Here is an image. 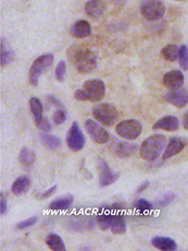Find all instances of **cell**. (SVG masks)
I'll return each instance as SVG.
<instances>
[{
    "label": "cell",
    "mask_w": 188,
    "mask_h": 251,
    "mask_svg": "<svg viewBox=\"0 0 188 251\" xmlns=\"http://www.w3.org/2000/svg\"><path fill=\"white\" fill-rule=\"evenodd\" d=\"M178 64L183 70H188V47L182 45L178 50Z\"/></svg>",
    "instance_id": "cell-29"
},
{
    "label": "cell",
    "mask_w": 188,
    "mask_h": 251,
    "mask_svg": "<svg viewBox=\"0 0 188 251\" xmlns=\"http://www.w3.org/2000/svg\"><path fill=\"white\" fill-rule=\"evenodd\" d=\"M185 147H186V142L184 139H182L181 137L171 138L170 141L167 143V146L166 147L165 152L162 154L163 161H167L168 158L177 155L178 153H181L183 150H184Z\"/></svg>",
    "instance_id": "cell-12"
},
{
    "label": "cell",
    "mask_w": 188,
    "mask_h": 251,
    "mask_svg": "<svg viewBox=\"0 0 188 251\" xmlns=\"http://www.w3.org/2000/svg\"><path fill=\"white\" fill-rule=\"evenodd\" d=\"M19 161L23 167H31L35 162V154L28 148H23L19 154Z\"/></svg>",
    "instance_id": "cell-25"
},
{
    "label": "cell",
    "mask_w": 188,
    "mask_h": 251,
    "mask_svg": "<svg viewBox=\"0 0 188 251\" xmlns=\"http://www.w3.org/2000/svg\"><path fill=\"white\" fill-rule=\"evenodd\" d=\"M110 230L114 235H123L126 231V222L121 213H114L112 222L110 225Z\"/></svg>",
    "instance_id": "cell-20"
},
{
    "label": "cell",
    "mask_w": 188,
    "mask_h": 251,
    "mask_svg": "<svg viewBox=\"0 0 188 251\" xmlns=\"http://www.w3.org/2000/svg\"><path fill=\"white\" fill-rule=\"evenodd\" d=\"M69 56L76 70L82 75H88L97 67V56L87 47L75 46L71 48Z\"/></svg>",
    "instance_id": "cell-1"
},
{
    "label": "cell",
    "mask_w": 188,
    "mask_h": 251,
    "mask_svg": "<svg viewBox=\"0 0 188 251\" xmlns=\"http://www.w3.org/2000/svg\"><path fill=\"white\" fill-rule=\"evenodd\" d=\"M66 146L71 151L79 152L85 146V137L78 123L71 125L69 132L66 134Z\"/></svg>",
    "instance_id": "cell-8"
},
{
    "label": "cell",
    "mask_w": 188,
    "mask_h": 251,
    "mask_svg": "<svg viewBox=\"0 0 188 251\" xmlns=\"http://www.w3.org/2000/svg\"><path fill=\"white\" fill-rule=\"evenodd\" d=\"M135 207H136V210L139 213L145 214L148 213V212L152 209V204L146 199H139L136 203H135Z\"/></svg>",
    "instance_id": "cell-31"
},
{
    "label": "cell",
    "mask_w": 188,
    "mask_h": 251,
    "mask_svg": "<svg viewBox=\"0 0 188 251\" xmlns=\"http://www.w3.org/2000/svg\"><path fill=\"white\" fill-rule=\"evenodd\" d=\"M85 129L96 143L104 144L109 141V132L101 127V124L98 122H95L93 119H87L85 122Z\"/></svg>",
    "instance_id": "cell-9"
},
{
    "label": "cell",
    "mask_w": 188,
    "mask_h": 251,
    "mask_svg": "<svg viewBox=\"0 0 188 251\" xmlns=\"http://www.w3.org/2000/svg\"><path fill=\"white\" fill-rule=\"evenodd\" d=\"M143 131L142 124L136 119H126L123 122L119 123L117 128H115V132H117L120 138L127 141H132V140L137 139Z\"/></svg>",
    "instance_id": "cell-6"
},
{
    "label": "cell",
    "mask_w": 188,
    "mask_h": 251,
    "mask_svg": "<svg viewBox=\"0 0 188 251\" xmlns=\"http://www.w3.org/2000/svg\"><path fill=\"white\" fill-rule=\"evenodd\" d=\"M66 110L64 108H57L56 112L52 115V122H54L55 125L60 126L63 124L66 120Z\"/></svg>",
    "instance_id": "cell-30"
},
{
    "label": "cell",
    "mask_w": 188,
    "mask_h": 251,
    "mask_svg": "<svg viewBox=\"0 0 188 251\" xmlns=\"http://www.w3.org/2000/svg\"><path fill=\"white\" fill-rule=\"evenodd\" d=\"M178 50H180V48H178L176 45L170 44L162 48L161 55L166 60L173 62L178 59Z\"/></svg>",
    "instance_id": "cell-26"
},
{
    "label": "cell",
    "mask_w": 188,
    "mask_h": 251,
    "mask_svg": "<svg viewBox=\"0 0 188 251\" xmlns=\"http://www.w3.org/2000/svg\"><path fill=\"white\" fill-rule=\"evenodd\" d=\"M37 221H38L37 216H32V217H30V219L24 220V221L20 222V223H18L17 228L18 229H26L28 227H31V226H33L34 224H36Z\"/></svg>",
    "instance_id": "cell-34"
},
{
    "label": "cell",
    "mask_w": 188,
    "mask_h": 251,
    "mask_svg": "<svg viewBox=\"0 0 188 251\" xmlns=\"http://www.w3.org/2000/svg\"><path fill=\"white\" fill-rule=\"evenodd\" d=\"M7 210H8V203H7V200L6 198H4L1 195V199H0V214L4 215L7 213Z\"/></svg>",
    "instance_id": "cell-38"
},
{
    "label": "cell",
    "mask_w": 188,
    "mask_h": 251,
    "mask_svg": "<svg viewBox=\"0 0 188 251\" xmlns=\"http://www.w3.org/2000/svg\"><path fill=\"white\" fill-rule=\"evenodd\" d=\"M165 100L177 108H183L188 104V91L182 88L170 90L166 94Z\"/></svg>",
    "instance_id": "cell-11"
},
{
    "label": "cell",
    "mask_w": 188,
    "mask_h": 251,
    "mask_svg": "<svg viewBox=\"0 0 188 251\" xmlns=\"http://www.w3.org/2000/svg\"><path fill=\"white\" fill-rule=\"evenodd\" d=\"M112 151L114 155L121 158H127L134 155L137 151V146L134 143L126 141H118L112 146Z\"/></svg>",
    "instance_id": "cell-14"
},
{
    "label": "cell",
    "mask_w": 188,
    "mask_h": 251,
    "mask_svg": "<svg viewBox=\"0 0 188 251\" xmlns=\"http://www.w3.org/2000/svg\"><path fill=\"white\" fill-rule=\"evenodd\" d=\"M36 127L40 130H42V132H49V131H51V128H52L50 120L48 119L47 117L42 118V122L38 125H36Z\"/></svg>",
    "instance_id": "cell-35"
},
{
    "label": "cell",
    "mask_w": 188,
    "mask_h": 251,
    "mask_svg": "<svg viewBox=\"0 0 188 251\" xmlns=\"http://www.w3.org/2000/svg\"><path fill=\"white\" fill-rule=\"evenodd\" d=\"M148 187H149V181L148 180H145L143 183H141V185H139L136 192H137V194H142V192H144L145 190H146Z\"/></svg>",
    "instance_id": "cell-39"
},
{
    "label": "cell",
    "mask_w": 188,
    "mask_h": 251,
    "mask_svg": "<svg viewBox=\"0 0 188 251\" xmlns=\"http://www.w3.org/2000/svg\"><path fill=\"white\" fill-rule=\"evenodd\" d=\"M71 35L75 38H85L91 34V26L88 21L80 20L71 26Z\"/></svg>",
    "instance_id": "cell-17"
},
{
    "label": "cell",
    "mask_w": 188,
    "mask_h": 251,
    "mask_svg": "<svg viewBox=\"0 0 188 251\" xmlns=\"http://www.w3.org/2000/svg\"><path fill=\"white\" fill-rule=\"evenodd\" d=\"M174 199H175V195L172 194V192H168V194L162 196L160 199L156 202V204L160 207H165L170 203H172V202L174 201Z\"/></svg>",
    "instance_id": "cell-32"
},
{
    "label": "cell",
    "mask_w": 188,
    "mask_h": 251,
    "mask_svg": "<svg viewBox=\"0 0 188 251\" xmlns=\"http://www.w3.org/2000/svg\"><path fill=\"white\" fill-rule=\"evenodd\" d=\"M30 110L33 115V119L35 122V125H38L42 122V119L44 118V116H42V110L44 109H42V102L37 98L30 99Z\"/></svg>",
    "instance_id": "cell-23"
},
{
    "label": "cell",
    "mask_w": 188,
    "mask_h": 251,
    "mask_svg": "<svg viewBox=\"0 0 188 251\" xmlns=\"http://www.w3.org/2000/svg\"><path fill=\"white\" fill-rule=\"evenodd\" d=\"M73 201H74V198L71 195L60 197L58 198V199L50 202L49 209L50 210H66L73 204Z\"/></svg>",
    "instance_id": "cell-22"
},
{
    "label": "cell",
    "mask_w": 188,
    "mask_h": 251,
    "mask_svg": "<svg viewBox=\"0 0 188 251\" xmlns=\"http://www.w3.org/2000/svg\"><path fill=\"white\" fill-rule=\"evenodd\" d=\"M66 74V66H65V62L63 60L59 61V64H58L57 68H56V79L58 81L62 82L64 80V76Z\"/></svg>",
    "instance_id": "cell-33"
},
{
    "label": "cell",
    "mask_w": 188,
    "mask_h": 251,
    "mask_svg": "<svg viewBox=\"0 0 188 251\" xmlns=\"http://www.w3.org/2000/svg\"><path fill=\"white\" fill-rule=\"evenodd\" d=\"M180 128V120L175 116H165L159 119L152 126L153 130H163V131H176Z\"/></svg>",
    "instance_id": "cell-15"
},
{
    "label": "cell",
    "mask_w": 188,
    "mask_h": 251,
    "mask_svg": "<svg viewBox=\"0 0 188 251\" xmlns=\"http://www.w3.org/2000/svg\"><path fill=\"white\" fill-rule=\"evenodd\" d=\"M52 64H54V55L50 54V52L37 57L33 61L30 71H28V81H30V83L33 86H36L38 84V81H40L41 75L47 69H49Z\"/></svg>",
    "instance_id": "cell-4"
},
{
    "label": "cell",
    "mask_w": 188,
    "mask_h": 251,
    "mask_svg": "<svg viewBox=\"0 0 188 251\" xmlns=\"http://www.w3.org/2000/svg\"><path fill=\"white\" fill-rule=\"evenodd\" d=\"M41 142L42 146H45L47 149L52 150V151H56V150H59L61 147V140L56 137L49 134L48 132H42L40 134Z\"/></svg>",
    "instance_id": "cell-21"
},
{
    "label": "cell",
    "mask_w": 188,
    "mask_h": 251,
    "mask_svg": "<svg viewBox=\"0 0 188 251\" xmlns=\"http://www.w3.org/2000/svg\"><path fill=\"white\" fill-rule=\"evenodd\" d=\"M105 94V85L104 81L99 79H93L86 81L83 89L76 90L74 98L83 102H100Z\"/></svg>",
    "instance_id": "cell-3"
},
{
    "label": "cell",
    "mask_w": 188,
    "mask_h": 251,
    "mask_svg": "<svg viewBox=\"0 0 188 251\" xmlns=\"http://www.w3.org/2000/svg\"><path fill=\"white\" fill-rule=\"evenodd\" d=\"M46 245L49 247L51 250H57V251H62L65 250V245L63 240L60 237L59 235L57 234H49L46 237Z\"/></svg>",
    "instance_id": "cell-24"
},
{
    "label": "cell",
    "mask_w": 188,
    "mask_h": 251,
    "mask_svg": "<svg viewBox=\"0 0 188 251\" xmlns=\"http://www.w3.org/2000/svg\"><path fill=\"white\" fill-rule=\"evenodd\" d=\"M13 51L9 50L6 46L3 45V40L1 41V55H0V62H1V67H4L10 64L13 60Z\"/></svg>",
    "instance_id": "cell-28"
},
{
    "label": "cell",
    "mask_w": 188,
    "mask_h": 251,
    "mask_svg": "<svg viewBox=\"0 0 188 251\" xmlns=\"http://www.w3.org/2000/svg\"><path fill=\"white\" fill-rule=\"evenodd\" d=\"M183 126L186 130H188V112L185 113L184 117H183Z\"/></svg>",
    "instance_id": "cell-40"
},
{
    "label": "cell",
    "mask_w": 188,
    "mask_h": 251,
    "mask_svg": "<svg viewBox=\"0 0 188 251\" xmlns=\"http://www.w3.org/2000/svg\"><path fill=\"white\" fill-rule=\"evenodd\" d=\"M56 191H57V186H54V187L49 188V189L45 190L44 192H42V194H41L40 196H38V198H40V199H42V200L47 199V198H49V197H51L52 195H54Z\"/></svg>",
    "instance_id": "cell-37"
},
{
    "label": "cell",
    "mask_w": 188,
    "mask_h": 251,
    "mask_svg": "<svg viewBox=\"0 0 188 251\" xmlns=\"http://www.w3.org/2000/svg\"><path fill=\"white\" fill-rule=\"evenodd\" d=\"M31 186H32L31 178L27 176H21L17 178V179L12 183L11 191L14 196L19 197V196L25 195L26 192L30 190Z\"/></svg>",
    "instance_id": "cell-18"
},
{
    "label": "cell",
    "mask_w": 188,
    "mask_h": 251,
    "mask_svg": "<svg viewBox=\"0 0 188 251\" xmlns=\"http://www.w3.org/2000/svg\"><path fill=\"white\" fill-rule=\"evenodd\" d=\"M113 214L111 212H103V213H99L97 215V224L100 227V229L103 230H108L110 229V225L111 222H112L113 219Z\"/></svg>",
    "instance_id": "cell-27"
},
{
    "label": "cell",
    "mask_w": 188,
    "mask_h": 251,
    "mask_svg": "<svg viewBox=\"0 0 188 251\" xmlns=\"http://www.w3.org/2000/svg\"><path fill=\"white\" fill-rule=\"evenodd\" d=\"M163 84L168 90L180 89L184 84V75L180 70H172L163 75Z\"/></svg>",
    "instance_id": "cell-13"
},
{
    "label": "cell",
    "mask_w": 188,
    "mask_h": 251,
    "mask_svg": "<svg viewBox=\"0 0 188 251\" xmlns=\"http://www.w3.org/2000/svg\"><path fill=\"white\" fill-rule=\"evenodd\" d=\"M166 7L161 0H144L141 4V14L147 21H157L165 16Z\"/></svg>",
    "instance_id": "cell-7"
},
{
    "label": "cell",
    "mask_w": 188,
    "mask_h": 251,
    "mask_svg": "<svg viewBox=\"0 0 188 251\" xmlns=\"http://www.w3.org/2000/svg\"><path fill=\"white\" fill-rule=\"evenodd\" d=\"M98 170H99V186L100 187L103 188L108 187L118 180L119 174L113 173L105 161L100 160L98 162Z\"/></svg>",
    "instance_id": "cell-10"
},
{
    "label": "cell",
    "mask_w": 188,
    "mask_h": 251,
    "mask_svg": "<svg viewBox=\"0 0 188 251\" xmlns=\"http://www.w3.org/2000/svg\"><path fill=\"white\" fill-rule=\"evenodd\" d=\"M151 244L155 248L163 251H175L177 249V245L174 240L170 237H157L152 238Z\"/></svg>",
    "instance_id": "cell-19"
},
{
    "label": "cell",
    "mask_w": 188,
    "mask_h": 251,
    "mask_svg": "<svg viewBox=\"0 0 188 251\" xmlns=\"http://www.w3.org/2000/svg\"><path fill=\"white\" fill-rule=\"evenodd\" d=\"M167 147V138L160 133L152 134L143 141L139 148V154L144 161L153 162L163 154Z\"/></svg>",
    "instance_id": "cell-2"
},
{
    "label": "cell",
    "mask_w": 188,
    "mask_h": 251,
    "mask_svg": "<svg viewBox=\"0 0 188 251\" xmlns=\"http://www.w3.org/2000/svg\"><path fill=\"white\" fill-rule=\"evenodd\" d=\"M93 116L99 124L105 126V127H111L118 120L119 113L113 105L100 103L94 107Z\"/></svg>",
    "instance_id": "cell-5"
},
{
    "label": "cell",
    "mask_w": 188,
    "mask_h": 251,
    "mask_svg": "<svg viewBox=\"0 0 188 251\" xmlns=\"http://www.w3.org/2000/svg\"><path fill=\"white\" fill-rule=\"evenodd\" d=\"M105 11L104 0H88L85 4V12L91 19H99Z\"/></svg>",
    "instance_id": "cell-16"
},
{
    "label": "cell",
    "mask_w": 188,
    "mask_h": 251,
    "mask_svg": "<svg viewBox=\"0 0 188 251\" xmlns=\"http://www.w3.org/2000/svg\"><path fill=\"white\" fill-rule=\"evenodd\" d=\"M47 100H48V103L51 104L52 106H55V107H57V108H63V105H62L60 100L56 99L54 95H48Z\"/></svg>",
    "instance_id": "cell-36"
}]
</instances>
